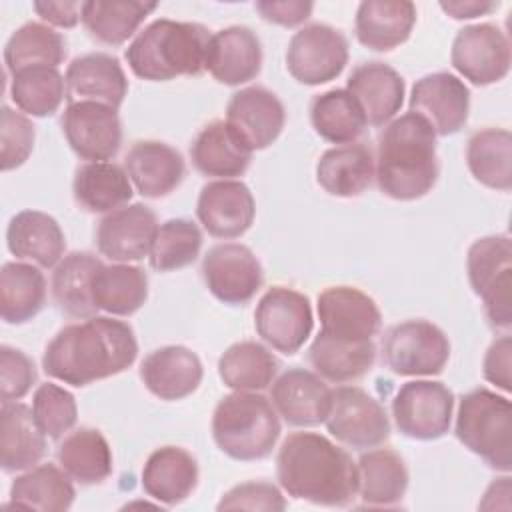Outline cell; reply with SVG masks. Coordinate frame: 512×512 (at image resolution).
I'll return each mask as SVG.
<instances>
[{"label":"cell","mask_w":512,"mask_h":512,"mask_svg":"<svg viewBox=\"0 0 512 512\" xmlns=\"http://www.w3.org/2000/svg\"><path fill=\"white\" fill-rule=\"evenodd\" d=\"M136 356L138 342L128 322L92 316L58 330L44 350L42 368L50 378L80 388L128 370Z\"/></svg>","instance_id":"6da1fadb"},{"label":"cell","mask_w":512,"mask_h":512,"mask_svg":"<svg viewBox=\"0 0 512 512\" xmlns=\"http://www.w3.org/2000/svg\"><path fill=\"white\" fill-rule=\"evenodd\" d=\"M46 304V278L38 266L6 262L0 270V316L6 324H24Z\"/></svg>","instance_id":"b9f144b4"},{"label":"cell","mask_w":512,"mask_h":512,"mask_svg":"<svg viewBox=\"0 0 512 512\" xmlns=\"http://www.w3.org/2000/svg\"><path fill=\"white\" fill-rule=\"evenodd\" d=\"M132 182L114 162H86L74 172L72 194L80 208L92 214H108L126 206L134 194Z\"/></svg>","instance_id":"d6a6232c"},{"label":"cell","mask_w":512,"mask_h":512,"mask_svg":"<svg viewBox=\"0 0 512 512\" xmlns=\"http://www.w3.org/2000/svg\"><path fill=\"white\" fill-rule=\"evenodd\" d=\"M200 248L198 224L188 218H170L158 226L148 260L156 272H172L190 266L200 256Z\"/></svg>","instance_id":"7dc6e473"},{"label":"cell","mask_w":512,"mask_h":512,"mask_svg":"<svg viewBox=\"0 0 512 512\" xmlns=\"http://www.w3.org/2000/svg\"><path fill=\"white\" fill-rule=\"evenodd\" d=\"M102 260L84 250L66 254L52 272V296L56 306L70 318H92L98 308L92 300V280Z\"/></svg>","instance_id":"d590c367"},{"label":"cell","mask_w":512,"mask_h":512,"mask_svg":"<svg viewBox=\"0 0 512 512\" xmlns=\"http://www.w3.org/2000/svg\"><path fill=\"white\" fill-rule=\"evenodd\" d=\"M280 416L272 402L258 392H232L212 414L216 446L240 462L262 460L272 454L280 438Z\"/></svg>","instance_id":"5b68a950"},{"label":"cell","mask_w":512,"mask_h":512,"mask_svg":"<svg viewBox=\"0 0 512 512\" xmlns=\"http://www.w3.org/2000/svg\"><path fill=\"white\" fill-rule=\"evenodd\" d=\"M190 160L202 176L234 180L252 160V150L234 134L226 120L208 122L190 146Z\"/></svg>","instance_id":"f546056e"},{"label":"cell","mask_w":512,"mask_h":512,"mask_svg":"<svg viewBox=\"0 0 512 512\" xmlns=\"http://www.w3.org/2000/svg\"><path fill=\"white\" fill-rule=\"evenodd\" d=\"M226 124L254 152L268 148L286 124L280 98L264 86H248L232 94L226 106Z\"/></svg>","instance_id":"ffe728a7"},{"label":"cell","mask_w":512,"mask_h":512,"mask_svg":"<svg viewBox=\"0 0 512 512\" xmlns=\"http://www.w3.org/2000/svg\"><path fill=\"white\" fill-rule=\"evenodd\" d=\"M46 454V436L38 428L32 408L22 402H2L0 410V466L20 472L36 466Z\"/></svg>","instance_id":"1f68e13d"},{"label":"cell","mask_w":512,"mask_h":512,"mask_svg":"<svg viewBox=\"0 0 512 512\" xmlns=\"http://www.w3.org/2000/svg\"><path fill=\"white\" fill-rule=\"evenodd\" d=\"M510 370H512V338L504 334L488 346L482 362V374L490 384H494L496 388L508 394L512 390Z\"/></svg>","instance_id":"f5cc1de1"},{"label":"cell","mask_w":512,"mask_h":512,"mask_svg":"<svg viewBox=\"0 0 512 512\" xmlns=\"http://www.w3.org/2000/svg\"><path fill=\"white\" fill-rule=\"evenodd\" d=\"M436 134L418 114L406 112L390 120L378 136L374 180L392 200H418L438 180Z\"/></svg>","instance_id":"3957f363"},{"label":"cell","mask_w":512,"mask_h":512,"mask_svg":"<svg viewBox=\"0 0 512 512\" xmlns=\"http://www.w3.org/2000/svg\"><path fill=\"white\" fill-rule=\"evenodd\" d=\"M92 300L110 316H132L148 300V276L130 262L102 264L92 280Z\"/></svg>","instance_id":"8d00e7d4"},{"label":"cell","mask_w":512,"mask_h":512,"mask_svg":"<svg viewBox=\"0 0 512 512\" xmlns=\"http://www.w3.org/2000/svg\"><path fill=\"white\" fill-rule=\"evenodd\" d=\"M310 124L314 132L332 144H352L364 134L368 122L346 88L316 94L310 102Z\"/></svg>","instance_id":"ee69618b"},{"label":"cell","mask_w":512,"mask_h":512,"mask_svg":"<svg viewBox=\"0 0 512 512\" xmlns=\"http://www.w3.org/2000/svg\"><path fill=\"white\" fill-rule=\"evenodd\" d=\"M262 68V46L248 26H228L210 36L204 70L226 86L254 80Z\"/></svg>","instance_id":"603a6c76"},{"label":"cell","mask_w":512,"mask_h":512,"mask_svg":"<svg viewBox=\"0 0 512 512\" xmlns=\"http://www.w3.org/2000/svg\"><path fill=\"white\" fill-rule=\"evenodd\" d=\"M280 488L318 506H348L358 492V468L352 456L318 432H292L276 456Z\"/></svg>","instance_id":"7a4b0ae2"},{"label":"cell","mask_w":512,"mask_h":512,"mask_svg":"<svg viewBox=\"0 0 512 512\" xmlns=\"http://www.w3.org/2000/svg\"><path fill=\"white\" fill-rule=\"evenodd\" d=\"M36 382L34 360L8 344L0 346V398L2 402L22 400Z\"/></svg>","instance_id":"f907efd6"},{"label":"cell","mask_w":512,"mask_h":512,"mask_svg":"<svg viewBox=\"0 0 512 512\" xmlns=\"http://www.w3.org/2000/svg\"><path fill=\"white\" fill-rule=\"evenodd\" d=\"M76 496L72 478L62 466L36 464L16 476L10 486V504L42 512H64Z\"/></svg>","instance_id":"f35d334b"},{"label":"cell","mask_w":512,"mask_h":512,"mask_svg":"<svg viewBox=\"0 0 512 512\" xmlns=\"http://www.w3.org/2000/svg\"><path fill=\"white\" fill-rule=\"evenodd\" d=\"M158 226L152 208L140 202L126 204L98 222V252L114 262H138L150 254Z\"/></svg>","instance_id":"e0dca14e"},{"label":"cell","mask_w":512,"mask_h":512,"mask_svg":"<svg viewBox=\"0 0 512 512\" xmlns=\"http://www.w3.org/2000/svg\"><path fill=\"white\" fill-rule=\"evenodd\" d=\"M124 170L144 198H162L174 192L186 174L182 154L160 140H138L124 156Z\"/></svg>","instance_id":"cb8c5ba5"},{"label":"cell","mask_w":512,"mask_h":512,"mask_svg":"<svg viewBox=\"0 0 512 512\" xmlns=\"http://www.w3.org/2000/svg\"><path fill=\"white\" fill-rule=\"evenodd\" d=\"M472 292L482 298L486 318L496 330L512 326V242L506 234L482 236L466 256Z\"/></svg>","instance_id":"52a82bcc"},{"label":"cell","mask_w":512,"mask_h":512,"mask_svg":"<svg viewBox=\"0 0 512 512\" xmlns=\"http://www.w3.org/2000/svg\"><path fill=\"white\" fill-rule=\"evenodd\" d=\"M440 8L454 20H472L476 16H486L500 8V2L486 0H448L440 2Z\"/></svg>","instance_id":"9f6ffc18"},{"label":"cell","mask_w":512,"mask_h":512,"mask_svg":"<svg viewBox=\"0 0 512 512\" xmlns=\"http://www.w3.org/2000/svg\"><path fill=\"white\" fill-rule=\"evenodd\" d=\"M320 330L342 340H372L382 324L378 304L354 286H330L316 302Z\"/></svg>","instance_id":"ac0fdd59"},{"label":"cell","mask_w":512,"mask_h":512,"mask_svg":"<svg viewBox=\"0 0 512 512\" xmlns=\"http://www.w3.org/2000/svg\"><path fill=\"white\" fill-rule=\"evenodd\" d=\"M34 12L58 28H74L82 20V2H34Z\"/></svg>","instance_id":"11a10c76"},{"label":"cell","mask_w":512,"mask_h":512,"mask_svg":"<svg viewBox=\"0 0 512 512\" xmlns=\"http://www.w3.org/2000/svg\"><path fill=\"white\" fill-rule=\"evenodd\" d=\"M450 62L474 86L500 82L508 76L512 62L508 36L490 22L464 26L454 36Z\"/></svg>","instance_id":"4fadbf2b"},{"label":"cell","mask_w":512,"mask_h":512,"mask_svg":"<svg viewBox=\"0 0 512 512\" xmlns=\"http://www.w3.org/2000/svg\"><path fill=\"white\" fill-rule=\"evenodd\" d=\"M382 356L398 376H436L450 360V340L428 320H404L386 332Z\"/></svg>","instance_id":"ba28073f"},{"label":"cell","mask_w":512,"mask_h":512,"mask_svg":"<svg viewBox=\"0 0 512 512\" xmlns=\"http://www.w3.org/2000/svg\"><path fill=\"white\" fill-rule=\"evenodd\" d=\"M346 90L358 102L370 126H386L404 104V78L388 64L372 60L358 64L346 80Z\"/></svg>","instance_id":"d4e9b609"},{"label":"cell","mask_w":512,"mask_h":512,"mask_svg":"<svg viewBox=\"0 0 512 512\" xmlns=\"http://www.w3.org/2000/svg\"><path fill=\"white\" fill-rule=\"evenodd\" d=\"M408 106L432 126L436 136H450L468 120L470 90L450 72H432L414 82Z\"/></svg>","instance_id":"2e32d148"},{"label":"cell","mask_w":512,"mask_h":512,"mask_svg":"<svg viewBox=\"0 0 512 512\" xmlns=\"http://www.w3.org/2000/svg\"><path fill=\"white\" fill-rule=\"evenodd\" d=\"M324 424L340 444L354 450L376 448L390 438V420L384 406L358 386L332 390V404Z\"/></svg>","instance_id":"30bf717a"},{"label":"cell","mask_w":512,"mask_h":512,"mask_svg":"<svg viewBox=\"0 0 512 512\" xmlns=\"http://www.w3.org/2000/svg\"><path fill=\"white\" fill-rule=\"evenodd\" d=\"M36 130L24 112L2 106L0 112V166L4 172L22 166L34 150Z\"/></svg>","instance_id":"681fc988"},{"label":"cell","mask_w":512,"mask_h":512,"mask_svg":"<svg viewBox=\"0 0 512 512\" xmlns=\"http://www.w3.org/2000/svg\"><path fill=\"white\" fill-rule=\"evenodd\" d=\"M32 414L46 438L60 440L78 420L76 398L66 388L54 382H44L32 396Z\"/></svg>","instance_id":"c3c4849f"},{"label":"cell","mask_w":512,"mask_h":512,"mask_svg":"<svg viewBox=\"0 0 512 512\" xmlns=\"http://www.w3.org/2000/svg\"><path fill=\"white\" fill-rule=\"evenodd\" d=\"M374 180V154L362 142L328 148L316 162V182L338 198H354Z\"/></svg>","instance_id":"4dcf8cb0"},{"label":"cell","mask_w":512,"mask_h":512,"mask_svg":"<svg viewBox=\"0 0 512 512\" xmlns=\"http://www.w3.org/2000/svg\"><path fill=\"white\" fill-rule=\"evenodd\" d=\"M358 496L366 506H396L408 490L404 458L390 448H372L358 462Z\"/></svg>","instance_id":"e575fe53"},{"label":"cell","mask_w":512,"mask_h":512,"mask_svg":"<svg viewBox=\"0 0 512 512\" xmlns=\"http://www.w3.org/2000/svg\"><path fill=\"white\" fill-rule=\"evenodd\" d=\"M200 272L208 292L230 306L250 302L264 282L260 260L248 246L238 242L212 246L202 258Z\"/></svg>","instance_id":"5bb4252c"},{"label":"cell","mask_w":512,"mask_h":512,"mask_svg":"<svg viewBox=\"0 0 512 512\" xmlns=\"http://www.w3.org/2000/svg\"><path fill=\"white\" fill-rule=\"evenodd\" d=\"M270 402L286 424L310 428L326 420L332 404V390L316 372L288 368L274 378Z\"/></svg>","instance_id":"44dd1931"},{"label":"cell","mask_w":512,"mask_h":512,"mask_svg":"<svg viewBox=\"0 0 512 512\" xmlns=\"http://www.w3.org/2000/svg\"><path fill=\"white\" fill-rule=\"evenodd\" d=\"M58 464L78 484L92 486L112 474V448L104 434L90 426H80L66 434L56 450Z\"/></svg>","instance_id":"74e56055"},{"label":"cell","mask_w":512,"mask_h":512,"mask_svg":"<svg viewBox=\"0 0 512 512\" xmlns=\"http://www.w3.org/2000/svg\"><path fill=\"white\" fill-rule=\"evenodd\" d=\"M218 510H284L286 498L272 482L250 480L232 486L216 504Z\"/></svg>","instance_id":"816d5d0a"},{"label":"cell","mask_w":512,"mask_h":512,"mask_svg":"<svg viewBox=\"0 0 512 512\" xmlns=\"http://www.w3.org/2000/svg\"><path fill=\"white\" fill-rule=\"evenodd\" d=\"M416 24V6L408 0H364L358 4L354 30L362 46L388 52L404 44Z\"/></svg>","instance_id":"f1b7e54d"},{"label":"cell","mask_w":512,"mask_h":512,"mask_svg":"<svg viewBox=\"0 0 512 512\" xmlns=\"http://www.w3.org/2000/svg\"><path fill=\"white\" fill-rule=\"evenodd\" d=\"M308 360L324 380L346 384L370 372L376 362V346L372 340H342L320 330L308 348Z\"/></svg>","instance_id":"836d02e7"},{"label":"cell","mask_w":512,"mask_h":512,"mask_svg":"<svg viewBox=\"0 0 512 512\" xmlns=\"http://www.w3.org/2000/svg\"><path fill=\"white\" fill-rule=\"evenodd\" d=\"M196 216L210 236L232 240L252 226L256 202L244 182L212 180L198 194Z\"/></svg>","instance_id":"d6986e66"},{"label":"cell","mask_w":512,"mask_h":512,"mask_svg":"<svg viewBox=\"0 0 512 512\" xmlns=\"http://www.w3.org/2000/svg\"><path fill=\"white\" fill-rule=\"evenodd\" d=\"M454 394L438 380H410L392 400V418L400 434L412 440H438L452 424Z\"/></svg>","instance_id":"9c48e42d"},{"label":"cell","mask_w":512,"mask_h":512,"mask_svg":"<svg viewBox=\"0 0 512 512\" xmlns=\"http://www.w3.org/2000/svg\"><path fill=\"white\" fill-rule=\"evenodd\" d=\"M10 98L26 116L46 118L58 112L66 98V80L52 66L24 68L10 78Z\"/></svg>","instance_id":"bcb514c9"},{"label":"cell","mask_w":512,"mask_h":512,"mask_svg":"<svg viewBox=\"0 0 512 512\" xmlns=\"http://www.w3.org/2000/svg\"><path fill=\"white\" fill-rule=\"evenodd\" d=\"M66 100L100 102L120 108L128 94V78L116 56L106 52H90L74 58L64 74Z\"/></svg>","instance_id":"7402d4cb"},{"label":"cell","mask_w":512,"mask_h":512,"mask_svg":"<svg viewBox=\"0 0 512 512\" xmlns=\"http://www.w3.org/2000/svg\"><path fill=\"white\" fill-rule=\"evenodd\" d=\"M156 8V2L140 0H88L82 2V24L94 40L120 46L136 34L146 16Z\"/></svg>","instance_id":"60d3db41"},{"label":"cell","mask_w":512,"mask_h":512,"mask_svg":"<svg viewBox=\"0 0 512 512\" xmlns=\"http://www.w3.org/2000/svg\"><path fill=\"white\" fill-rule=\"evenodd\" d=\"M494 496H502L506 500H510V476H502L496 478L484 492V498L480 502L482 510H494L496 508V498Z\"/></svg>","instance_id":"6f0895ef"},{"label":"cell","mask_w":512,"mask_h":512,"mask_svg":"<svg viewBox=\"0 0 512 512\" xmlns=\"http://www.w3.org/2000/svg\"><path fill=\"white\" fill-rule=\"evenodd\" d=\"M142 490L164 506L184 502L198 484V462L180 446L156 448L142 468Z\"/></svg>","instance_id":"83f0119b"},{"label":"cell","mask_w":512,"mask_h":512,"mask_svg":"<svg viewBox=\"0 0 512 512\" xmlns=\"http://www.w3.org/2000/svg\"><path fill=\"white\" fill-rule=\"evenodd\" d=\"M254 8L266 22L284 28H294L310 18L314 4L304 0H258Z\"/></svg>","instance_id":"db71d44e"},{"label":"cell","mask_w":512,"mask_h":512,"mask_svg":"<svg viewBox=\"0 0 512 512\" xmlns=\"http://www.w3.org/2000/svg\"><path fill=\"white\" fill-rule=\"evenodd\" d=\"M466 164L476 182L508 192L512 188V134L506 128L476 130L466 142Z\"/></svg>","instance_id":"ab89813d"},{"label":"cell","mask_w":512,"mask_h":512,"mask_svg":"<svg viewBox=\"0 0 512 512\" xmlns=\"http://www.w3.org/2000/svg\"><path fill=\"white\" fill-rule=\"evenodd\" d=\"M64 58V36L44 22L22 24L12 32L4 46V64L10 76L34 66L58 68V64H62Z\"/></svg>","instance_id":"f6af8a7d"},{"label":"cell","mask_w":512,"mask_h":512,"mask_svg":"<svg viewBox=\"0 0 512 512\" xmlns=\"http://www.w3.org/2000/svg\"><path fill=\"white\" fill-rule=\"evenodd\" d=\"M6 246L18 260L56 268L64 258L66 238L54 216L40 210H20L8 222Z\"/></svg>","instance_id":"4316f807"},{"label":"cell","mask_w":512,"mask_h":512,"mask_svg":"<svg viewBox=\"0 0 512 512\" xmlns=\"http://www.w3.org/2000/svg\"><path fill=\"white\" fill-rule=\"evenodd\" d=\"M348 64L346 36L328 24H308L288 42L286 68L290 76L306 86L336 80Z\"/></svg>","instance_id":"7c38bea8"},{"label":"cell","mask_w":512,"mask_h":512,"mask_svg":"<svg viewBox=\"0 0 512 512\" xmlns=\"http://www.w3.org/2000/svg\"><path fill=\"white\" fill-rule=\"evenodd\" d=\"M278 374L274 354L254 340H242L228 346L218 360V376L230 390L260 392L266 390Z\"/></svg>","instance_id":"7bdbcfd3"},{"label":"cell","mask_w":512,"mask_h":512,"mask_svg":"<svg viewBox=\"0 0 512 512\" xmlns=\"http://www.w3.org/2000/svg\"><path fill=\"white\" fill-rule=\"evenodd\" d=\"M254 328L274 350L296 354L314 328L308 296L286 286H272L256 304Z\"/></svg>","instance_id":"8fae6325"},{"label":"cell","mask_w":512,"mask_h":512,"mask_svg":"<svg viewBox=\"0 0 512 512\" xmlns=\"http://www.w3.org/2000/svg\"><path fill=\"white\" fill-rule=\"evenodd\" d=\"M210 32L198 22L158 18L144 26L128 44L124 58L134 76L166 82L196 76L204 70Z\"/></svg>","instance_id":"277c9868"},{"label":"cell","mask_w":512,"mask_h":512,"mask_svg":"<svg viewBox=\"0 0 512 512\" xmlns=\"http://www.w3.org/2000/svg\"><path fill=\"white\" fill-rule=\"evenodd\" d=\"M204 376L196 352L170 344L152 350L140 364V380L160 400H182L198 390Z\"/></svg>","instance_id":"484cf974"},{"label":"cell","mask_w":512,"mask_h":512,"mask_svg":"<svg viewBox=\"0 0 512 512\" xmlns=\"http://www.w3.org/2000/svg\"><path fill=\"white\" fill-rule=\"evenodd\" d=\"M62 132L72 152L88 162H110L122 144L118 110L100 102H72L62 114Z\"/></svg>","instance_id":"9a60e30c"},{"label":"cell","mask_w":512,"mask_h":512,"mask_svg":"<svg viewBox=\"0 0 512 512\" xmlns=\"http://www.w3.org/2000/svg\"><path fill=\"white\" fill-rule=\"evenodd\" d=\"M456 438L490 468L512 470V404L484 386L462 394L456 412Z\"/></svg>","instance_id":"8992f818"}]
</instances>
